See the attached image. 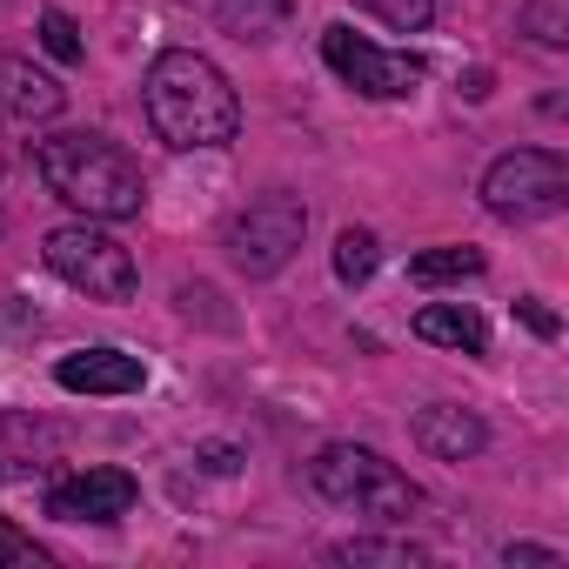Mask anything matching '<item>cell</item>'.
<instances>
[{
    "label": "cell",
    "instance_id": "6da1fadb",
    "mask_svg": "<svg viewBox=\"0 0 569 569\" xmlns=\"http://www.w3.org/2000/svg\"><path fill=\"white\" fill-rule=\"evenodd\" d=\"M141 101H148V121L168 148H228L234 128H241V101H234L228 74L194 48L154 54L148 81H141Z\"/></svg>",
    "mask_w": 569,
    "mask_h": 569
},
{
    "label": "cell",
    "instance_id": "7a4b0ae2",
    "mask_svg": "<svg viewBox=\"0 0 569 569\" xmlns=\"http://www.w3.org/2000/svg\"><path fill=\"white\" fill-rule=\"evenodd\" d=\"M34 168H41L48 194H61V201L81 208L88 221H128V214H141V201H148L141 161H134L121 141L94 134V128L48 134V141L34 148Z\"/></svg>",
    "mask_w": 569,
    "mask_h": 569
},
{
    "label": "cell",
    "instance_id": "3957f363",
    "mask_svg": "<svg viewBox=\"0 0 569 569\" xmlns=\"http://www.w3.org/2000/svg\"><path fill=\"white\" fill-rule=\"evenodd\" d=\"M309 482H316L322 502L356 509V516H376V522H402V516L422 509V489L396 462H382L376 449H362V442H329L309 462Z\"/></svg>",
    "mask_w": 569,
    "mask_h": 569
},
{
    "label": "cell",
    "instance_id": "277c9868",
    "mask_svg": "<svg viewBox=\"0 0 569 569\" xmlns=\"http://www.w3.org/2000/svg\"><path fill=\"white\" fill-rule=\"evenodd\" d=\"M569 201V161L556 148H516L496 154L482 174V208L496 221H542Z\"/></svg>",
    "mask_w": 569,
    "mask_h": 569
},
{
    "label": "cell",
    "instance_id": "5b68a950",
    "mask_svg": "<svg viewBox=\"0 0 569 569\" xmlns=\"http://www.w3.org/2000/svg\"><path fill=\"white\" fill-rule=\"evenodd\" d=\"M48 268L68 281V289H81L88 302H128L134 296V254L114 241V234H101V228H54L48 234Z\"/></svg>",
    "mask_w": 569,
    "mask_h": 569
},
{
    "label": "cell",
    "instance_id": "8992f818",
    "mask_svg": "<svg viewBox=\"0 0 569 569\" xmlns=\"http://www.w3.org/2000/svg\"><path fill=\"white\" fill-rule=\"evenodd\" d=\"M302 234H309V208L296 194H261L228 221V261L241 274H274V268H289Z\"/></svg>",
    "mask_w": 569,
    "mask_h": 569
},
{
    "label": "cell",
    "instance_id": "52a82bcc",
    "mask_svg": "<svg viewBox=\"0 0 569 569\" xmlns=\"http://www.w3.org/2000/svg\"><path fill=\"white\" fill-rule=\"evenodd\" d=\"M322 61H329L356 94H369V101H402V94L422 88V61L389 54V48L362 41L356 28H322Z\"/></svg>",
    "mask_w": 569,
    "mask_h": 569
},
{
    "label": "cell",
    "instance_id": "ba28073f",
    "mask_svg": "<svg viewBox=\"0 0 569 569\" xmlns=\"http://www.w3.org/2000/svg\"><path fill=\"white\" fill-rule=\"evenodd\" d=\"M134 496L141 489H134L128 469H81V476L48 489V516H61V522H114V516L134 509Z\"/></svg>",
    "mask_w": 569,
    "mask_h": 569
},
{
    "label": "cell",
    "instance_id": "9c48e42d",
    "mask_svg": "<svg viewBox=\"0 0 569 569\" xmlns=\"http://www.w3.org/2000/svg\"><path fill=\"white\" fill-rule=\"evenodd\" d=\"M54 382L74 396H134L148 382V369H141V356H121V349H74L54 362Z\"/></svg>",
    "mask_w": 569,
    "mask_h": 569
},
{
    "label": "cell",
    "instance_id": "30bf717a",
    "mask_svg": "<svg viewBox=\"0 0 569 569\" xmlns=\"http://www.w3.org/2000/svg\"><path fill=\"white\" fill-rule=\"evenodd\" d=\"M61 101H68V88H61L54 74H41V68L21 61V54H0V114H8V121H21V128L54 121Z\"/></svg>",
    "mask_w": 569,
    "mask_h": 569
},
{
    "label": "cell",
    "instance_id": "8fae6325",
    "mask_svg": "<svg viewBox=\"0 0 569 569\" xmlns=\"http://www.w3.org/2000/svg\"><path fill=\"white\" fill-rule=\"evenodd\" d=\"M416 442H422V456H436V462H462V456H476V449L489 442V429H482L469 409L436 402V409H416Z\"/></svg>",
    "mask_w": 569,
    "mask_h": 569
},
{
    "label": "cell",
    "instance_id": "7c38bea8",
    "mask_svg": "<svg viewBox=\"0 0 569 569\" xmlns=\"http://www.w3.org/2000/svg\"><path fill=\"white\" fill-rule=\"evenodd\" d=\"M416 336H422V342H436V349H462V356H482V349H489L482 316H476V309H462V302H429V309L416 316Z\"/></svg>",
    "mask_w": 569,
    "mask_h": 569
},
{
    "label": "cell",
    "instance_id": "4fadbf2b",
    "mask_svg": "<svg viewBox=\"0 0 569 569\" xmlns=\"http://www.w3.org/2000/svg\"><path fill=\"white\" fill-rule=\"evenodd\" d=\"M214 21L241 41H268L281 21H289V0H214Z\"/></svg>",
    "mask_w": 569,
    "mask_h": 569
},
{
    "label": "cell",
    "instance_id": "5bb4252c",
    "mask_svg": "<svg viewBox=\"0 0 569 569\" xmlns=\"http://www.w3.org/2000/svg\"><path fill=\"white\" fill-rule=\"evenodd\" d=\"M469 274H482V254H476V248H422V254L409 261V281H416V289H442V281H469Z\"/></svg>",
    "mask_w": 569,
    "mask_h": 569
},
{
    "label": "cell",
    "instance_id": "9a60e30c",
    "mask_svg": "<svg viewBox=\"0 0 569 569\" xmlns=\"http://www.w3.org/2000/svg\"><path fill=\"white\" fill-rule=\"evenodd\" d=\"M522 34L536 48H569V0H522Z\"/></svg>",
    "mask_w": 569,
    "mask_h": 569
},
{
    "label": "cell",
    "instance_id": "2e32d148",
    "mask_svg": "<svg viewBox=\"0 0 569 569\" xmlns=\"http://www.w3.org/2000/svg\"><path fill=\"white\" fill-rule=\"evenodd\" d=\"M376 261H382L376 234H369V228H342V241H336V274H342V281H369Z\"/></svg>",
    "mask_w": 569,
    "mask_h": 569
},
{
    "label": "cell",
    "instance_id": "e0dca14e",
    "mask_svg": "<svg viewBox=\"0 0 569 569\" xmlns=\"http://www.w3.org/2000/svg\"><path fill=\"white\" fill-rule=\"evenodd\" d=\"M329 556H336V562H396V569H416V562H422L416 542H362V536H356V542H336Z\"/></svg>",
    "mask_w": 569,
    "mask_h": 569
},
{
    "label": "cell",
    "instance_id": "ac0fdd59",
    "mask_svg": "<svg viewBox=\"0 0 569 569\" xmlns=\"http://www.w3.org/2000/svg\"><path fill=\"white\" fill-rule=\"evenodd\" d=\"M362 14H376L382 28H396V34H416V28H429V14H436V0H356Z\"/></svg>",
    "mask_w": 569,
    "mask_h": 569
},
{
    "label": "cell",
    "instance_id": "d6986e66",
    "mask_svg": "<svg viewBox=\"0 0 569 569\" xmlns=\"http://www.w3.org/2000/svg\"><path fill=\"white\" fill-rule=\"evenodd\" d=\"M48 562H54V556H48L34 536H21L8 516H0V569H48Z\"/></svg>",
    "mask_w": 569,
    "mask_h": 569
},
{
    "label": "cell",
    "instance_id": "ffe728a7",
    "mask_svg": "<svg viewBox=\"0 0 569 569\" xmlns=\"http://www.w3.org/2000/svg\"><path fill=\"white\" fill-rule=\"evenodd\" d=\"M41 48H48L54 61H68V68H74V61L88 54V48H81V28H74V21H68L61 8H48V14H41Z\"/></svg>",
    "mask_w": 569,
    "mask_h": 569
},
{
    "label": "cell",
    "instance_id": "44dd1931",
    "mask_svg": "<svg viewBox=\"0 0 569 569\" xmlns=\"http://www.w3.org/2000/svg\"><path fill=\"white\" fill-rule=\"evenodd\" d=\"M502 562H562L556 549H542V542H509L502 549Z\"/></svg>",
    "mask_w": 569,
    "mask_h": 569
},
{
    "label": "cell",
    "instance_id": "7402d4cb",
    "mask_svg": "<svg viewBox=\"0 0 569 569\" xmlns=\"http://www.w3.org/2000/svg\"><path fill=\"white\" fill-rule=\"evenodd\" d=\"M516 316H522V322H529L536 336H556V316H549L542 302H516Z\"/></svg>",
    "mask_w": 569,
    "mask_h": 569
},
{
    "label": "cell",
    "instance_id": "603a6c76",
    "mask_svg": "<svg viewBox=\"0 0 569 569\" xmlns=\"http://www.w3.org/2000/svg\"><path fill=\"white\" fill-rule=\"evenodd\" d=\"M201 462H208L214 476H234V449H221V442H208V449H201Z\"/></svg>",
    "mask_w": 569,
    "mask_h": 569
}]
</instances>
